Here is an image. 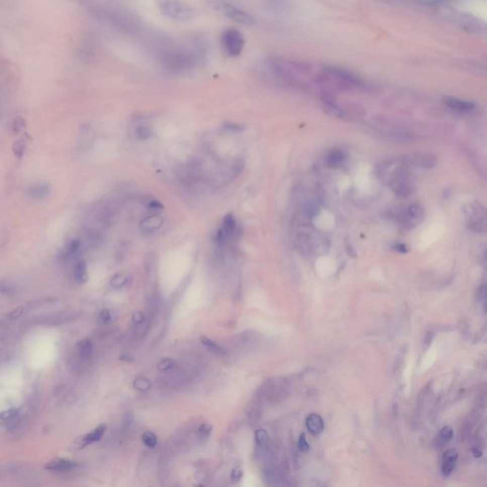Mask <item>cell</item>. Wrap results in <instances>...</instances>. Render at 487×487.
<instances>
[{"mask_svg": "<svg viewBox=\"0 0 487 487\" xmlns=\"http://www.w3.org/2000/svg\"><path fill=\"white\" fill-rule=\"evenodd\" d=\"M202 61V52L189 48L171 49L164 51L160 57L163 68L173 74L188 73L196 68Z\"/></svg>", "mask_w": 487, "mask_h": 487, "instance_id": "cell-1", "label": "cell"}, {"mask_svg": "<svg viewBox=\"0 0 487 487\" xmlns=\"http://www.w3.org/2000/svg\"><path fill=\"white\" fill-rule=\"evenodd\" d=\"M158 7L165 17L176 21H188L195 15L192 7L180 0H160Z\"/></svg>", "mask_w": 487, "mask_h": 487, "instance_id": "cell-2", "label": "cell"}, {"mask_svg": "<svg viewBox=\"0 0 487 487\" xmlns=\"http://www.w3.org/2000/svg\"><path fill=\"white\" fill-rule=\"evenodd\" d=\"M220 41L225 53L231 57L239 56L246 45L245 36L235 28L224 30Z\"/></svg>", "mask_w": 487, "mask_h": 487, "instance_id": "cell-3", "label": "cell"}, {"mask_svg": "<svg viewBox=\"0 0 487 487\" xmlns=\"http://www.w3.org/2000/svg\"><path fill=\"white\" fill-rule=\"evenodd\" d=\"M388 181L390 187L398 196H409L413 191L414 187L412 185L410 174L406 169L405 164L397 166V168L390 174Z\"/></svg>", "mask_w": 487, "mask_h": 487, "instance_id": "cell-4", "label": "cell"}, {"mask_svg": "<svg viewBox=\"0 0 487 487\" xmlns=\"http://www.w3.org/2000/svg\"><path fill=\"white\" fill-rule=\"evenodd\" d=\"M213 7L234 22L243 25H252L255 23V18L252 15L227 1L216 0L213 3Z\"/></svg>", "mask_w": 487, "mask_h": 487, "instance_id": "cell-5", "label": "cell"}, {"mask_svg": "<svg viewBox=\"0 0 487 487\" xmlns=\"http://www.w3.org/2000/svg\"><path fill=\"white\" fill-rule=\"evenodd\" d=\"M464 214L466 216V226L471 231L484 232L486 230L485 210L479 203H470L465 206Z\"/></svg>", "mask_w": 487, "mask_h": 487, "instance_id": "cell-6", "label": "cell"}, {"mask_svg": "<svg viewBox=\"0 0 487 487\" xmlns=\"http://www.w3.org/2000/svg\"><path fill=\"white\" fill-rule=\"evenodd\" d=\"M424 207L421 204L415 203L413 205H409L405 214H403L402 217V224L408 228L417 226L420 221L424 217Z\"/></svg>", "mask_w": 487, "mask_h": 487, "instance_id": "cell-7", "label": "cell"}, {"mask_svg": "<svg viewBox=\"0 0 487 487\" xmlns=\"http://www.w3.org/2000/svg\"><path fill=\"white\" fill-rule=\"evenodd\" d=\"M163 225V218L159 215L147 216L140 222V230L143 232H154L160 229Z\"/></svg>", "mask_w": 487, "mask_h": 487, "instance_id": "cell-8", "label": "cell"}, {"mask_svg": "<svg viewBox=\"0 0 487 487\" xmlns=\"http://www.w3.org/2000/svg\"><path fill=\"white\" fill-rule=\"evenodd\" d=\"M306 426L308 431L313 435L321 434L325 428V424L322 417L315 413L308 415L306 420Z\"/></svg>", "mask_w": 487, "mask_h": 487, "instance_id": "cell-9", "label": "cell"}, {"mask_svg": "<svg viewBox=\"0 0 487 487\" xmlns=\"http://www.w3.org/2000/svg\"><path fill=\"white\" fill-rule=\"evenodd\" d=\"M445 103L448 108L460 113H467L475 109V105L473 103L462 101L455 98H445Z\"/></svg>", "mask_w": 487, "mask_h": 487, "instance_id": "cell-10", "label": "cell"}, {"mask_svg": "<svg viewBox=\"0 0 487 487\" xmlns=\"http://www.w3.org/2000/svg\"><path fill=\"white\" fill-rule=\"evenodd\" d=\"M458 461V453L455 450H448L444 454L442 472L445 476H449L453 472Z\"/></svg>", "mask_w": 487, "mask_h": 487, "instance_id": "cell-11", "label": "cell"}, {"mask_svg": "<svg viewBox=\"0 0 487 487\" xmlns=\"http://www.w3.org/2000/svg\"><path fill=\"white\" fill-rule=\"evenodd\" d=\"M77 463L67 460H55L45 465V468L53 472H66L76 468Z\"/></svg>", "mask_w": 487, "mask_h": 487, "instance_id": "cell-12", "label": "cell"}, {"mask_svg": "<svg viewBox=\"0 0 487 487\" xmlns=\"http://www.w3.org/2000/svg\"><path fill=\"white\" fill-rule=\"evenodd\" d=\"M411 163L421 168H433L436 164V158L434 155L428 154H417L411 157Z\"/></svg>", "mask_w": 487, "mask_h": 487, "instance_id": "cell-13", "label": "cell"}, {"mask_svg": "<svg viewBox=\"0 0 487 487\" xmlns=\"http://www.w3.org/2000/svg\"><path fill=\"white\" fill-rule=\"evenodd\" d=\"M28 193L34 200H43L50 195L51 188L48 184H35L29 188Z\"/></svg>", "mask_w": 487, "mask_h": 487, "instance_id": "cell-14", "label": "cell"}, {"mask_svg": "<svg viewBox=\"0 0 487 487\" xmlns=\"http://www.w3.org/2000/svg\"><path fill=\"white\" fill-rule=\"evenodd\" d=\"M106 429H107V426L105 424H103V425H100L99 427L95 428L92 432L88 433L86 436L82 438V440H81L82 445L81 446H85V445H91V444H94L96 442H99L102 439Z\"/></svg>", "mask_w": 487, "mask_h": 487, "instance_id": "cell-15", "label": "cell"}, {"mask_svg": "<svg viewBox=\"0 0 487 487\" xmlns=\"http://www.w3.org/2000/svg\"><path fill=\"white\" fill-rule=\"evenodd\" d=\"M81 248V241L79 239L72 240L68 245L63 249L60 259L61 260H68L74 256H76L78 251Z\"/></svg>", "mask_w": 487, "mask_h": 487, "instance_id": "cell-16", "label": "cell"}, {"mask_svg": "<svg viewBox=\"0 0 487 487\" xmlns=\"http://www.w3.org/2000/svg\"><path fill=\"white\" fill-rule=\"evenodd\" d=\"M75 279L78 284L82 285L85 284L88 281L89 275H88V267L85 260H79L75 266V271H74Z\"/></svg>", "mask_w": 487, "mask_h": 487, "instance_id": "cell-17", "label": "cell"}, {"mask_svg": "<svg viewBox=\"0 0 487 487\" xmlns=\"http://www.w3.org/2000/svg\"><path fill=\"white\" fill-rule=\"evenodd\" d=\"M345 160V156L341 151H332L326 156V165L330 168H340L342 167Z\"/></svg>", "mask_w": 487, "mask_h": 487, "instance_id": "cell-18", "label": "cell"}, {"mask_svg": "<svg viewBox=\"0 0 487 487\" xmlns=\"http://www.w3.org/2000/svg\"><path fill=\"white\" fill-rule=\"evenodd\" d=\"M236 220L232 214H227L223 219L222 231L225 232L227 237L230 239L236 231Z\"/></svg>", "mask_w": 487, "mask_h": 487, "instance_id": "cell-19", "label": "cell"}, {"mask_svg": "<svg viewBox=\"0 0 487 487\" xmlns=\"http://www.w3.org/2000/svg\"><path fill=\"white\" fill-rule=\"evenodd\" d=\"M77 350L82 359L88 360L91 358L93 354L94 346L89 339H84L77 343Z\"/></svg>", "mask_w": 487, "mask_h": 487, "instance_id": "cell-20", "label": "cell"}, {"mask_svg": "<svg viewBox=\"0 0 487 487\" xmlns=\"http://www.w3.org/2000/svg\"><path fill=\"white\" fill-rule=\"evenodd\" d=\"M201 342L205 345V347L207 351L213 352L215 355H224L226 353L225 350L221 347L217 342H214L212 339H210L207 337H205V336L202 337Z\"/></svg>", "mask_w": 487, "mask_h": 487, "instance_id": "cell-21", "label": "cell"}, {"mask_svg": "<svg viewBox=\"0 0 487 487\" xmlns=\"http://www.w3.org/2000/svg\"><path fill=\"white\" fill-rule=\"evenodd\" d=\"M128 280V276L126 274L117 273L112 276L110 284L113 289H121L127 284Z\"/></svg>", "mask_w": 487, "mask_h": 487, "instance_id": "cell-22", "label": "cell"}, {"mask_svg": "<svg viewBox=\"0 0 487 487\" xmlns=\"http://www.w3.org/2000/svg\"><path fill=\"white\" fill-rule=\"evenodd\" d=\"M0 420L8 423H15L19 420V412L17 409H9L0 413Z\"/></svg>", "mask_w": 487, "mask_h": 487, "instance_id": "cell-23", "label": "cell"}, {"mask_svg": "<svg viewBox=\"0 0 487 487\" xmlns=\"http://www.w3.org/2000/svg\"><path fill=\"white\" fill-rule=\"evenodd\" d=\"M26 149H27V144L24 139L17 140L13 145V152L17 158H21L24 156Z\"/></svg>", "mask_w": 487, "mask_h": 487, "instance_id": "cell-24", "label": "cell"}, {"mask_svg": "<svg viewBox=\"0 0 487 487\" xmlns=\"http://www.w3.org/2000/svg\"><path fill=\"white\" fill-rule=\"evenodd\" d=\"M87 238H88V242L91 246L96 247V246L100 245V243L102 242L103 236L100 231H97V230H92V231H89Z\"/></svg>", "mask_w": 487, "mask_h": 487, "instance_id": "cell-25", "label": "cell"}, {"mask_svg": "<svg viewBox=\"0 0 487 487\" xmlns=\"http://www.w3.org/2000/svg\"><path fill=\"white\" fill-rule=\"evenodd\" d=\"M255 441L261 448H265L268 443V436L265 429H258L255 432Z\"/></svg>", "mask_w": 487, "mask_h": 487, "instance_id": "cell-26", "label": "cell"}, {"mask_svg": "<svg viewBox=\"0 0 487 487\" xmlns=\"http://www.w3.org/2000/svg\"><path fill=\"white\" fill-rule=\"evenodd\" d=\"M454 431L452 428L450 427H445V428H443L441 431H440V434H439V439L442 443L444 444H446L448 442H450L453 438Z\"/></svg>", "mask_w": 487, "mask_h": 487, "instance_id": "cell-27", "label": "cell"}, {"mask_svg": "<svg viewBox=\"0 0 487 487\" xmlns=\"http://www.w3.org/2000/svg\"><path fill=\"white\" fill-rule=\"evenodd\" d=\"M142 441L143 443L145 444L148 447H151L153 448L155 445H157V438L154 435V433L153 432H145L142 436Z\"/></svg>", "mask_w": 487, "mask_h": 487, "instance_id": "cell-28", "label": "cell"}, {"mask_svg": "<svg viewBox=\"0 0 487 487\" xmlns=\"http://www.w3.org/2000/svg\"><path fill=\"white\" fill-rule=\"evenodd\" d=\"M26 126H27L26 120L23 117H21V116H18V117L15 118V120H14L13 125H12V128H13V131L15 133H19V132H21L26 128Z\"/></svg>", "mask_w": 487, "mask_h": 487, "instance_id": "cell-29", "label": "cell"}, {"mask_svg": "<svg viewBox=\"0 0 487 487\" xmlns=\"http://www.w3.org/2000/svg\"><path fill=\"white\" fill-rule=\"evenodd\" d=\"M133 386L134 388H136L137 390H140V391H146L148 389H150L151 387V384L148 380L146 379H143V378H139V379H136L134 380L133 382Z\"/></svg>", "mask_w": 487, "mask_h": 487, "instance_id": "cell-30", "label": "cell"}, {"mask_svg": "<svg viewBox=\"0 0 487 487\" xmlns=\"http://www.w3.org/2000/svg\"><path fill=\"white\" fill-rule=\"evenodd\" d=\"M212 432V426L210 425H203L201 426L198 430V439L200 441H205Z\"/></svg>", "mask_w": 487, "mask_h": 487, "instance_id": "cell-31", "label": "cell"}, {"mask_svg": "<svg viewBox=\"0 0 487 487\" xmlns=\"http://www.w3.org/2000/svg\"><path fill=\"white\" fill-rule=\"evenodd\" d=\"M137 136L139 139H142V140H146L148 138H150L151 135H152V131L151 129L147 127H139L137 128L136 130Z\"/></svg>", "mask_w": 487, "mask_h": 487, "instance_id": "cell-32", "label": "cell"}, {"mask_svg": "<svg viewBox=\"0 0 487 487\" xmlns=\"http://www.w3.org/2000/svg\"><path fill=\"white\" fill-rule=\"evenodd\" d=\"M242 476H243V470L241 469V467H239V466L234 467V468L232 469V471H231V481H232L233 483H237V482L239 481L240 479H241V478H242Z\"/></svg>", "mask_w": 487, "mask_h": 487, "instance_id": "cell-33", "label": "cell"}, {"mask_svg": "<svg viewBox=\"0 0 487 487\" xmlns=\"http://www.w3.org/2000/svg\"><path fill=\"white\" fill-rule=\"evenodd\" d=\"M173 366H174V362L172 360L166 359L163 360L162 362H160L158 364L157 368L161 371H166V370H169V369L173 368Z\"/></svg>", "mask_w": 487, "mask_h": 487, "instance_id": "cell-34", "label": "cell"}, {"mask_svg": "<svg viewBox=\"0 0 487 487\" xmlns=\"http://www.w3.org/2000/svg\"><path fill=\"white\" fill-rule=\"evenodd\" d=\"M298 447L302 452H308L309 450V445L307 441V437L305 434H302L299 438L298 442Z\"/></svg>", "mask_w": 487, "mask_h": 487, "instance_id": "cell-35", "label": "cell"}, {"mask_svg": "<svg viewBox=\"0 0 487 487\" xmlns=\"http://www.w3.org/2000/svg\"><path fill=\"white\" fill-rule=\"evenodd\" d=\"M224 128L230 132H238V131H241L244 127L242 125H239V124H235V123H228L226 125H224Z\"/></svg>", "mask_w": 487, "mask_h": 487, "instance_id": "cell-36", "label": "cell"}, {"mask_svg": "<svg viewBox=\"0 0 487 487\" xmlns=\"http://www.w3.org/2000/svg\"><path fill=\"white\" fill-rule=\"evenodd\" d=\"M99 318L103 323H109L111 320V311L108 310V309H103L102 311L100 312Z\"/></svg>", "mask_w": 487, "mask_h": 487, "instance_id": "cell-37", "label": "cell"}, {"mask_svg": "<svg viewBox=\"0 0 487 487\" xmlns=\"http://www.w3.org/2000/svg\"><path fill=\"white\" fill-rule=\"evenodd\" d=\"M23 313H24V308H17V309H15V310H13V311L10 313L9 317H10V319H12V320H17V319H18V318H20V317L22 316V315H23Z\"/></svg>", "mask_w": 487, "mask_h": 487, "instance_id": "cell-38", "label": "cell"}, {"mask_svg": "<svg viewBox=\"0 0 487 487\" xmlns=\"http://www.w3.org/2000/svg\"><path fill=\"white\" fill-rule=\"evenodd\" d=\"M132 321H133V323H134V324H136V325L141 324V323L144 321V314H143L142 312H140V311H137V312H135V313L132 315Z\"/></svg>", "mask_w": 487, "mask_h": 487, "instance_id": "cell-39", "label": "cell"}, {"mask_svg": "<svg viewBox=\"0 0 487 487\" xmlns=\"http://www.w3.org/2000/svg\"><path fill=\"white\" fill-rule=\"evenodd\" d=\"M150 208L154 210V211H160L162 210L163 205L159 202V201H156V200H153L149 203V205H148Z\"/></svg>", "mask_w": 487, "mask_h": 487, "instance_id": "cell-40", "label": "cell"}]
</instances>
